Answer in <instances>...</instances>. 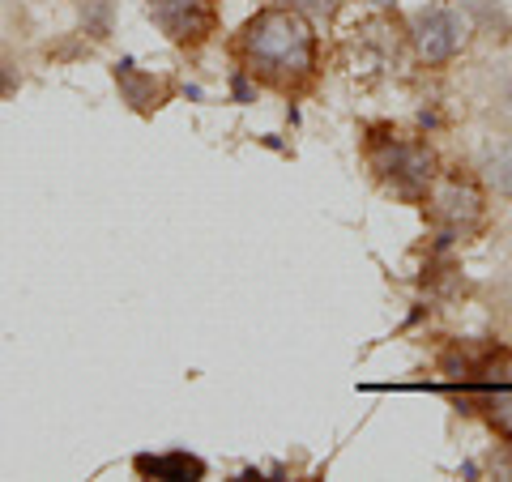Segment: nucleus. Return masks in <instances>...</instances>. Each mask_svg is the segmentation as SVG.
<instances>
[{
	"label": "nucleus",
	"instance_id": "f257e3e1",
	"mask_svg": "<svg viewBox=\"0 0 512 482\" xmlns=\"http://www.w3.org/2000/svg\"><path fill=\"white\" fill-rule=\"evenodd\" d=\"M239 47L274 82H303L316 69V30L295 5H265L239 30Z\"/></svg>",
	"mask_w": 512,
	"mask_h": 482
},
{
	"label": "nucleus",
	"instance_id": "f03ea898",
	"mask_svg": "<svg viewBox=\"0 0 512 482\" xmlns=\"http://www.w3.org/2000/svg\"><path fill=\"white\" fill-rule=\"evenodd\" d=\"M372 167L393 184V192L402 197H423L427 184L436 180V158H431L427 146L419 141H406V137H372Z\"/></svg>",
	"mask_w": 512,
	"mask_h": 482
},
{
	"label": "nucleus",
	"instance_id": "7ed1b4c3",
	"mask_svg": "<svg viewBox=\"0 0 512 482\" xmlns=\"http://www.w3.org/2000/svg\"><path fill=\"white\" fill-rule=\"evenodd\" d=\"M410 39L427 64H448L461 52V43H466V22H461V13L448 9V5H427V9L414 13Z\"/></svg>",
	"mask_w": 512,
	"mask_h": 482
},
{
	"label": "nucleus",
	"instance_id": "20e7f679",
	"mask_svg": "<svg viewBox=\"0 0 512 482\" xmlns=\"http://www.w3.org/2000/svg\"><path fill=\"white\" fill-rule=\"evenodd\" d=\"M154 26L163 30L171 43H205L218 26L214 0H146Z\"/></svg>",
	"mask_w": 512,
	"mask_h": 482
},
{
	"label": "nucleus",
	"instance_id": "39448f33",
	"mask_svg": "<svg viewBox=\"0 0 512 482\" xmlns=\"http://www.w3.org/2000/svg\"><path fill=\"white\" fill-rule=\"evenodd\" d=\"M133 470L141 478H163V482H201L205 474H210V465H205L197 453H188V448H171V453L133 457Z\"/></svg>",
	"mask_w": 512,
	"mask_h": 482
},
{
	"label": "nucleus",
	"instance_id": "423d86ee",
	"mask_svg": "<svg viewBox=\"0 0 512 482\" xmlns=\"http://www.w3.org/2000/svg\"><path fill=\"white\" fill-rule=\"evenodd\" d=\"M116 82H120L124 103L133 107V111H154L158 103H163V94H158V82H154V77H146V73H137V60H133V56L116 60Z\"/></svg>",
	"mask_w": 512,
	"mask_h": 482
},
{
	"label": "nucleus",
	"instance_id": "0eeeda50",
	"mask_svg": "<svg viewBox=\"0 0 512 482\" xmlns=\"http://www.w3.org/2000/svg\"><path fill=\"white\" fill-rule=\"evenodd\" d=\"M440 205H444V218L448 222H478V218H483V201H478V192L470 184H461V180H448L444 184Z\"/></svg>",
	"mask_w": 512,
	"mask_h": 482
},
{
	"label": "nucleus",
	"instance_id": "6e6552de",
	"mask_svg": "<svg viewBox=\"0 0 512 482\" xmlns=\"http://www.w3.org/2000/svg\"><path fill=\"white\" fill-rule=\"evenodd\" d=\"M483 175H487V184L500 192V197H512V141H504V146H495L487 154Z\"/></svg>",
	"mask_w": 512,
	"mask_h": 482
},
{
	"label": "nucleus",
	"instance_id": "1a4fd4ad",
	"mask_svg": "<svg viewBox=\"0 0 512 482\" xmlns=\"http://www.w3.org/2000/svg\"><path fill=\"white\" fill-rule=\"evenodd\" d=\"M111 0H86L82 5V22H86V35L94 39H107L111 35Z\"/></svg>",
	"mask_w": 512,
	"mask_h": 482
},
{
	"label": "nucleus",
	"instance_id": "9d476101",
	"mask_svg": "<svg viewBox=\"0 0 512 482\" xmlns=\"http://www.w3.org/2000/svg\"><path fill=\"white\" fill-rule=\"evenodd\" d=\"M231 94H235V103H256V86L248 82V69L231 73Z\"/></svg>",
	"mask_w": 512,
	"mask_h": 482
},
{
	"label": "nucleus",
	"instance_id": "9b49d317",
	"mask_svg": "<svg viewBox=\"0 0 512 482\" xmlns=\"http://www.w3.org/2000/svg\"><path fill=\"white\" fill-rule=\"evenodd\" d=\"M13 90H18V73H13L9 64H0V99H9Z\"/></svg>",
	"mask_w": 512,
	"mask_h": 482
},
{
	"label": "nucleus",
	"instance_id": "f8f14e48",
	"mask_svg": "<svg viewBox=\"0 0 512 482\" xmlns=\"http://www.w3.org/2000/svg\"><path fill=\"white\" fill-rule=\"evenodd\" d=\"M367 5H393V0H367Z\"/></svg>",
	"mask_w": 512,
	"mask_h": 482
},
{
	"label": "nucleus",
	"instance_id": "ddd939ff",
	"mask_svg": "<svg viewBox=\"0 0 512 482\" xmlns=\"http://www.w3.org/2000/svg\"><path fill=\"white\" fill-rule=\"evenodd\" d=\"M286 5H295V9H299V5H308V0H286Z\"/></svg>",
	"mask_w": 512,
	"mask_h": 482
},
{
	"label": "nucleus",
	"instance_id": "4468645a",
	"mask_svg": "<svg viewBox=\"0 0 512 482\" xmlns=\"http://www.w3.org/2000/svg\"><path fill=\"white\" fill-rule=\"evenodd\" d=\"M508 116H512V90H508Z\"/></svg>",
	"mask_w": 512,
	"mask_h": 482
}]
</instances>
